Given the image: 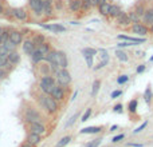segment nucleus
<instances>
[{
    "label": "nucleus",
    "instance_id": "1",
    "mask_svg": "<svg viewBox=\"0 0 153 147\" xmlns=\"http://www.w3.org/2000/svg\"><path fill=\"white\" fill-rule=\"evenodd\" d=\"M38 103L48 114H55L59 110V102H56L51 95H45V94L39 95L38 96Z\"/></svg>",
    "mask_w": 153,
    "mask_h": 147
},
{
    "label": "nucleus",
    "instance_id": "2",
    "mask_svg": "<svg viewBox=\"0 0 153 147\" xmlns=\"http://www.w3.org/2000/svg\"><path fill=\"white\" fill-rule=\"evenodd\" d=\"M55 86H56V80L53 75H45L39 80V90L45 95H51Z\"/></svg>",
    "mask_w": 153,
    "mask_h": 147
},
{
    "label": "nucleus",
    "instance_id": "3",
    "mask_svg": "<svg viewBox=\"0 0 153 147\" xmlns=\"http://www.w3.org/2000/svg\"><path fill=\"white\" fill-rule=\"evenodd\" d=\"M53 76L55 78L56 84H59V86H62V87H67L73 80L71 75L67 71V68H59L56 72L53 74Z\"/></svg>",
    "mask_w": 153,
    "mask_h": 147
},
{
    "label": "nucleus",
    "instance_id": "4",
    "mask_svg": "<svg viewBox=\"0 0 153 147\" xmlns=\"http://www.w3.org/2000/svg\"><path fill=\"white\" fill-rule=\"evenodd\" d=\"M42 114L36 110L35 107H26L23 112V121L27 124L32 123V122H42Z\"/></svg>",
    "mask_w": 153,
    "mask_h": 147
},
{
    "label": "nucleus",
    "instance_id": "5",
    "mask_svg": "<svg viewBox=\"0 0 153 147\" xmlns=\"http://www.w3.org/2000/svg\"><path fill=\"white\" fill-rule=\"evenodd\" d=\"M11 11H12L13 19H16V20H19V21H27L28 20V12H27L24 8L13 7V8H11Z\"/></svg>",
    "mask_w": 153,
    "mask_h": 147
},
{
    "label": "nucleus",
    "instance_id": "6",
    "mask_svg": "<svg viewBox=\"0 0 153 147\" xmlns=\"http://www.w3.org/2000/svg\"><path fill=\"white\" fill-rule=\"evenodd\" d=\"M20 54L18 52V51H12V52H10L7 55V66H5V68H10V67H15L18 66L19 63H20Z\"/></svg>",
    "mask_w": 153,
    "mask_h": 147
},
{
    "label": "nucleus",
    "instance_id": "7",
    "mask_svg": "<svg viewBox=\"0 0 153 147\" xmlns=\"http://www.w3.org/2000/svg\"><path fill=\"white\" fill-rule=\"evenodd\" d=\"M51 96H53L56 102L65 100V98H66V87H62V86H59V84H56V86L54 87L53 92H51Z\"/></svg>",
    "mask_w": 153,
    "mask_h": 147
},
{
    "label": "nucleus",
    "instance_id": "8",
    "mask_svg": "<svg viewBox=\"0 0 153 147\" xmlns=\"http://www.w3.org/2000/svg\"><path fill=\"white\" fill-rule=\"evenodd\" d=\"M28 7L36 16L43 15V0H28Z\"/></svg>",
    "mask_w": 153,
    "mask_h": 147
},
{
    "label": "nucleus",
    "instance_id": "9",
    "mask_svg": "<svg viewBox=\"0 0 153 147\" xmlns=\"http://www.w3.org/2000/svg\"><path fill=\"white\" fill-rule=\"evenodd\" d=\"M40 27L47 31L53 32V34H62V32H66V27L62 26V24H58V23H54V24H43L40 23Z\"/></svg>",
    "mask_w": 153,
    "mask_h": 147
},
{
    "label": "nucleus",
    "instance_id": "10",
    "mask_svg": "<svg viewBox=\"0 0 153 147\" xmlns=\"http://www.w3.org/2000/svg\"><path fill=\"white\" fill-rule=\"evenodd\" d=\"M10 40L13 43L15 46H20L24 40V34L19 29H11L10 32Z\"/></svg>",
    "mask_w": 153,
    "mask_h": 147
},
{
    "label": "nucleus",
    "instance_id": "11",
    "mask_svg": "<svg viewBox=\"0 0 153 147\" xmlns=\"http://www.w3.org/2000/svg\"><path fill=\"white\" fill-rule=\"evenodd\" d=\"M28 131L35 132L38 135H43L46 132V127L42 122H32V123H28Z\"/></svg>",
    "mask_w": 153,
    "mask_h": 147
},
{
    "label": "nucleus",
    "instance_id": "12",
    "mask_svg": "<svg viewBox=\"0 0 153 147\" xmlns=\"http://www.w3.org/2000/svg\"><path fill=\"white\" fill-rule=\"evenodd\" d=\"M132 32L138 35V36H145L149 32V27L145 26V24H141V23H134L132 26Z\"/></svg>",
    "mask_w": 153,
    "mask_h": 147
},
{
    "label": "nucleus",
    "instance_id": "13",
    "mask_svg": "<svg viewBox=\"0 0 153 147\" xmlns=\"http://www.w3.org/2000/svg\"><path fill=\"white\" fill-rule=\"evenodd\" d=\"M35 48H36V46L34 44V42H32L31 39H24L23 43H22V51H23L26 55H28V56L34 52Z\"/></svg>",
    "mask_w": 153,
    "mask_h": 147
},
{
    "label": "nucleus",
    "instance_id": "14",
    "mask_svg": "<svg viewBox=\"0 0 153 147\" xmlns=\"http://www.w3.org/2000/svg\"><path fill=\"white\" fill-rule=\"evenodd\" d=\"M30 58H31V62L34 66H38L39 63H42V62H45V55H43L42 52H40L38 48H35V51L30 55Z\"/></svg>",
    "mask_w": 153,
    "mask_h": 147
},
{
    "label": "nucleus",
    "instance_id": "15",
    "mask_svg": "<svg viewBox=\"0 0 153 147\" xmlns=\"http://www.w3.org/2000/svg\"><path fill=\"white\" fill-rule=\"evenodd\" d=\"M26 140L28 143H31L32 146H38L40 142H42V135H38V134H35V132H30L28 131Z\"/></svg>",
    "mask_w": 153,
    "mask_h": 147
},
{
    "label": "nucleus",
    "instance_id": "16",
    "mask_svg": "<svg viewBox=\"0 0 153 147\" xmlns=\"http://www.w3.org/2000/svg\"><path fill=\"white\" fill-rule=\"evenodd\" d=\"M143 19H144V24L145 26H152L153 24V7H149V8H146L145 10V13H144V16H143Z\"/></svg>",
    "mask_w": 153,
    "mask_h": 147
},
{
    "label": "nucleus",
    "instance_id": "17",
    "mask_svg": "<svg viewBox=\"0 0 153 147\" xmlns=\"http://www.w3.org/2000/svg\"><path fill=\"white\" fill-rule=\"evenodd\" d=\"M58 64L61 68H67L69 67V59H67V55L63 51H58Z\"/></svg>",
    "mask_w": 153,
    "mask_h": 147
},
{
    "label": "nucleus",
    "instance_id": "18",
    "mask_svg": "<svg viewBox=\"0 0 153 147\" xmlns=\"http://www.w3.org/2000/svg\"><path fill=\"white\" fill-rule=\"evenodd\" d=\"M67 5H69V10L71 12H79L82 8V0H69Z\"/></svg>",
    "mask_w": 153,
    "mask_h": 147
},
{
    "label": "nucleus",
    "instance_id": "19",
    "mask_svg": "<svg viewBox=\"0 0 153 147\" xmlns=\"http://www.w3.org/2000/svg\"><path fill=\"white\" fill-rule=\"evenodd\" d=\"M120 40H126V42H132L136 44H141L145 42V37H132V36H125V35H118Z\"/></svg>",
    "mask_w": 153,
    "mask_h": 147
},
{
    "label": "nucleus",
    "instance_id": "20",
    "mask_svg": "<svg viewBox=\"0 0 153 147\" xmlns=\"http://www.w3.org/2000/svg\"><path fill=\"white\" fill-rule=\"evenodd\" d=\"M116 20H117V24H118V26H128V24L130 23L129 16H128V13H125V12L120 13V15L116 18Z\"/></svg>",
    "mask_w": 153,
    "mask_h": 147
},
{
    "label": "nucleus",
    "instance_id": "21",
    "mask_svg": "<svg viewBox=\"0 0 153 147\" xmlns=\"http://www.w3.org/2000/svg\"><path fill=\"white\" fill-rule=\"evenodd\" d=\"M102 131V127H97V126H90V127H85L82 129L81 134H98V132Z\"/></svg>",
    "mask_w": 153,
    "mask_h": 147
},
{
    "label": "nucleus",
    "instance_id": "22",
    "mask_svg": "<svg viewBox=\"0 0 153 147\" xmlns=\"http://www.w3.org/2000/svg\"><path fill=\"white\" fill-rule=\"evenodd\" d=\"M122 12L121 7L117 4H110V10H109V16L110 18H117V16L120 15V13Z\"/></svg>",
    "mask_w": 153,
    "mask_h": 147
},
{
    "label": "nucleus",
    "instance_id": "23",
    "mask_svg": "<svg viewBox=\"0 0 153 147\" xmlns=\"http://www.w3.org/2000/svg\"><path fill=\"white\" fill-rule=\"evenodd\" d=\"M31 40L34 42V44L38 47V46L46 43V36H45V35H42V34H36V35H34V36L31 37Z\"/></svg>",
    "mask_w": 153,
    "mask_h": 147
},
{
    "label": "nucleus",
    "instance_id": "24",
    "mask_svg": "<svg viewBox=\"0 0 153 147\" xmlns=\"http://www.w3.org/2000/svg\"><path fill=\"white\" fill-rule=\"evenodd\" d=\"M109 10H110V4L108 1L98 5V11H100V13L102 16H109Z\"/></svg>",
    "mask_w": 153,
    "mask_h": 147
},
{
    "label": "nucleus",
    "instance_id": "25",
    "mask_svg": "<svg viewBox=\"0 0 153 147\" xmlns=\"http://www.w3.org/2000/svg\"><path fill=\"white\" fill-rule=\"evenodd\" d=\"M101 88V80H98V79H95L94 82H93V86H91V96L95 98L98 94V91H100Z\"/></svg>",
    "mask_w": 153,
    "mask_h": 147
},
{
    "label": "nucleus",
    "instance_id": "26",
    "mask_svg": "<svg viewBox=\"0 0 153 147\" xmlns=\"http://www.w3.org/2000/svg\"><path fill=\"white\" fill-rule=\"evenodd\" d=\"M1 44L4 46V48H5V50H7V52H8V54H10V52H12V51H16V47H18V46H15V44H13V43L11 42L10 39H8V40H5V42H4V43H1Z\"/></svg>",
    "mask_w": 153,
    "mask_h": 147
},
{
    "label": "nucleus",
    "instance_id": "27",
    "mask_svg": "<svg viewBox=\"0 0 153 147\" xmlns=\"http://www.w3.org/2000/svg\"><path fill=\"white\" fill-rule=\"evenodd\" d=\"M145 10H146V8L144 7V4H137V5H136V8H134V13L140 19H143L144 13H145Z\"/></svg>",
    "mask_w": 153,
    "mask_h": 147
},
{
    "label": "nucleus",
    "instance_id": "28",
    "mask_svg": "<svg viewBox=\"0 0 153 147\" xmlns=\"http://www.w3.org/2000/svg\"><path fill=\"white\" fill-rule=\"evenodd\" d=\"M98 54V51L95 48H90V47H86L82 50V55H90V56H95Z\"/></svg>",
    "mask_w": 153,
    "mask_h": 147
},
{
    "label": "nucleus",
    "instance_id": "29",
    "mask_svg": "<svg viewBox=\"0 0 153 147\" xmlns=\"http://www.w3.org/2000/svg\"><path fill=\"white\" fill-rule=\"evenodd\" d=\"M152 98H153L152 88H151V87H148V88L145 90V92H144V99H145V102L149 104V103H151V100H152Z\"/></svg>",
    "mask_w": 153,
    "mask_h": 147
},
{
    "label": "nucleus",
    "instance_id": "30",
    "mask_svg": "<svg viewBox=\"0 0 153 147\" xmlns=\"http://www.w3.org/2000/svg\"><path fill=\"white\" fill-rule=\"evenodd\" d=\"M70 140H71V137L70 135H67V137H63L61 140L58 142V145H56V147H65V146H67L70 143Z\"/></svg>",
    "mask_w": 153,
    "mask_h": 147
},
{
    "label": "nucleus",
    "instance_id": "31",
    "mask_svg": "<svg viewBox=\"0 0 153 147\" xmlns=\"http://www.w3.org/2000/svg\"><path fill=\"white\" fill-rule=\"evenodd\" d=\"M91 8H93V4H91V1H90V0H82V8H81V11L86 12V11L91 10Z\"/></svg>",
    "mask_w": 153,
    "mask_h": 147
},
{
    "label": "nucleus",
    "instance_id": "32",
    "mask_svg": "<svg viewBox=\"0 0 153 147\" xmlns=\"http://www.w3.org/2000/svg\"><path fill=\"white\" fill-rule=\"evenodd\" d=\"M116 55H117V58H118L121 62H128V54L124 52V51L118 50V51L116 52Z\"/></svg>",
    "mask_w": 153,
    "mask_h": 147
},
{
    "label": "nucleus",
    "instance_id": "33",
    "mask_svg": "<svg viewBox=\"0 0 153 147\" xmlns=\"http://www.w3.org/2000/svg\"><path fill=\"white\" fill-rule=\"evenodd\" d=\"M137 104H138L137 99H133V100H130V103H129V107H128V110H129L130 112H136V110H137Z\"/></svg>",
    "mask_w": 153,
    "mask_h": 147
},
{
    "label": "nucleus",
    "instance_id": "34",
    "mask_svg": "<svg viewBox=\"0 0 153 147\" xmlns=\"http://www.w3.org/2000/svg\"><path fill=\"white\" fill-rule=\"evenodd\" d=\"M128 16H129L130 23H140V18L134 13V11H133V12H129L128 13Z\"/></svg>",
    "mask_w": 153,
    "mask_h": 147
},
{
    "label": "nucleus",
    "instance_id": "35",
    "mask_svg": "<svg viewBox=\"0 0 153 147\" xmlns=\"http://www.w3.org/2000/svg\"><path fill=\"white\" fill-rule=\"evenodd\" d=\"M54 10L56 11H62L63 10V0H54Z\"/></svg>",
    "mask_w": 153,
    "mask_h": 147
},
{
    "label": "nucleus",
    "instance_id": "36",
    "mask_svg": "<svg viewBox=\"0 0 153 147\" xmlns=\"http://www.w3.org/2000/svg\"><path fill=\"white\" fill-rule=\"evenodd\" d=\"M91 112H93V110L89 107L86 111H85V114H83V116H82V119H81V121H82V122H86L87 119L90 118V115H91Z\"/></svg>",
    "mask_w": 153,
    "mask_h": 147
},
{
    "label": "nucleus",
    "instance_id": "37",
    "mask_svg": "<svg viewBox=\"0 0 153 147\" xmlns=\"http://www.w3.org/2000/svg\"><path fill=\"white\" fill-rule=\"evenodd\" d=\"M83 58H85V60H86L87 67H89V68H91V67H93V58H94V56H90V55H83Z\"/></svg>",
    "mask_w": 153,
    "mask_h": 147
},
{
    "label": "nucleus",
    "instance_id": "38",
    "mask_svg": "<svg viewBox=\"0 0 153 147\" xmlns=\"http://www.w3.org/2000/svg\"><path fill=\"white\" fill-rule=\"evenodd\" d=\"M128 80H129V76L128 75H121V76H118V79H117V83L124 84V83H126Z\"/></svg>",
    "mask_w": 153,
    "mask_h": 147
},
{
    "label": "nucleus",
    "instance_id": "39",
    "mask_svg": "<svg viewBox=\"0 0 153 147\" xmlns=\"http://www.w3.org/2000/svg\"><path fill=\"white\" fill-rule=\"evenodd\" d=\"M5 66H7V56L0 55V68H5Z\"/></svg>",
    "mask_w": 153,
    "mask_h": 147
},
{
    "label": "nucleus",
    "instance_id": "40",
    "mask_svg": "<svg viewBox=\"0 0 153 147\" xmlns=\"http://www.w3.org/2000/svg\"><path fill=\"white\" fill-rule=\"evenodd\" d=\"M8 76V70L7 68H0V82L4 80Z\"/></svg>",
    "mask_w": 153,
    "mask_h": 147
},
{
    "label": "nucleus",
    "instance_id": "41",
    "mask_svg": "<svg viewBox=\"0 0 153 147\" xmlns=\"http://www.w3.org/2000/svg\"><path fill=\"white\" fill-rule=\"evenodd\" d=\"M76 118H78V114H74V115L70 118V121L66 123V127H70V126H73V124L75 123V121H76Z\"/></svg>",
    "mask_w": 153,
    "mask_h": 147
},
{
    "label": "nucleus",
    "instance_id": "42",
    "mask_svg": "<svg viewBox=\"0 0 153 147\" xmlns=\"http://www.w3.org/2000/svg\"><path fill=\"white\" fill-rule=\"evenodd\" d=\"M113 111H114V112H117V114H121L122 111H124V106H122L121 103H118V104H116V106H114Z\"/></svg>",
    "mask_w": 153,
    "mask_h": 147
},
{
    "label": "nucleus",
    "instance_id": "43",
    "mask_svg": "<svg viewBox=\"0 0 153 147\" xmlns=\"http://www.w3.org/2000/svg\"><path fill=\"white\" fill-rule=\"evenodd\" d=\"M146 124H148V122H144V123L141 124L140 127H137V129H136L134 131H133V134H138V132H141V131H143V130L146 127Z\"/></svg>",
    "mask_w": 153,
    "mask_h": 147
},
{
    "label": "nucleus",
    "instance_id": "44",
    "mask_svg": "<svg viewBox=\"0 0 153 147\" xmlns=\"http://www.w3.org/2000/svg\"><path fill=\"white\" fill-rule=\"evenodd\" d=\"M100 143H101V139H94V140H93V142L87 143V145L85 146V147H97L98 145H100Z\"/></svg>",
    "mask_w": 153,
    "mask_h": 147
},
{
    "label": "nucleus",
    "instance_id": "45",
    "mask_svg": "<svg viewBox=\"0 0 153 147\" xmlns=\"http://www.w3.org/2000/svg\"><path fill=\"white\" fill-rule=\"evenodd\" d=\"M121 95H122V91H121V90H117V91H113V92H111V99H116V98H118V96H121Z\"/></svg>",
    "mask_w": 153,
    "mask_h": 147
},
{
    "label": "nucleus",
    "instance_id": "46",
    "mask_svg": "<svg viewBox=\"0 0 153 147\" xmlns=\"http://www.w3.org/2000/svg\"><path fill=\"white\" fill-rule=\"evenodd\" d=\"M124 138H125L124 134H120V135H117V137H114L113 139H111V142H113V143H117V142H120V140H122Z\"/></svg>",
    "mask_w": 153,
    "mask_h": 147
},
{
    "label": "nucleus",
    "instance_id": "47",
    "mask_svg": "<svg viewBox=\"0 0 153 147\" xmlns=\"http://www.w3.org/2000/svg\"><path fill=\"white\" fill-rule=\"evenodd\" d=\"M4 15L7 16V19H13V16H12V11H11V8H5Z\"/></svg>",
    "mask_w": 153,
    "mask_h": 147
},
{
    "label": "nucleus",
    "instance_id": "48",
    "mask_svg": "<svg viewBox=\"0 0 153 147\" xmlns=\"http://www.w3.org/2000/svg\"><path fill=\"white\" fill-rule=\"evenodd\" d=\"M4 11H5L4 3H3V0H0V16H1V15H4Z\"/></svg>",
    "mask_w": 153,
    "mask_h": 147
},
{
    "label": "nucleus",
    "instance_id": "49",
    "mask_svg": "<svg viewBox=\"0 0 153 147\" xmlns=\"http://www.w3.org/2000/svg\"><path fill=\"white\" fill-rule=\"evenodd\" d=\"M144 71H145V66H144V64H140V66L137 67V74H141Z\"/></svg>",
    "mask_w": 153,
    "mask_h": 147
},
{
    "label": "nucleus",
    "instance_id": "50",
    "mask_svg": "<svg viewBox=\"0 0 153 147\" xmlns=\"http://www.w3.org/2000/svg\"><path fill=\"white\" fill-rule=\"evenodd\" d=\"M20 147H34V146H32L31 143H28V142H27V140H26V142H24V143H22Z\"/></svg>",
    "mask_w": 153,
    "mask_h": 147
},
{
    "label": "nucleus",
    "instance_id": "51",
    "mask_svg": "<svg viewBox=\"0 0 153 147\" xmlns=\"http://www.w3.org/2000/svg\"><path fill=\"white\" fill-rule=\"evenodd\" d=\"M129 146H133V147H143V145H140V143H129Z\"/></svg>",
    "mask_w": 153,
    "mask_h": 147
},
{
    "label": "nucleus",
    "instance_id": "52",
    "mask_svg": "<svg viewBox=\"0 0 153 147\" xmlns=\"http://www.w3.org/2000/svg\"><path fill=\"white\" fill-rule=\"evenodd\" d=\"M76 95H78V91H75L74 94H73V98H71V102H74V100L76 99Z\"/></svg>",
    "mask_w": 153,
    "mask_h": 147
},
{
    "label": "nucleus",
    "instance_id": "53",
    "mask_svg": "<svg viewBox=\"0 0 153 147\" xmlns=\"http://www.w3.org/2000/svg\"><path fill=\"white\" fill-rule=\"evenodd\" d=\"M93 4V7H95V5H98V0H90Z\"/></svg>",
    "mask_w": 153,
    "mask_h": 147
},
{
    "label": "nucleus",
    "instance_id": "54",
    "mask_svg": "<svg viewBox=\"0 0 153 147\" xmlns=\"http://www.w3.org/2000/svg\"><path fill=\"white\" fill-rule=\"evenodd\" d=\"M117 129H118V126H117V124H116V126L110 127V131H116V130H117Z\"/></svg>",
    "mask_w": 153,
    "mask_h": 147
},
{
    "label": "nucleus",
    "instance_id": "55",
    "mask_svg": "<svg viewBox=\"0 0 153 147\" xmlns=\"http://www.w3.org/2000/svg\"><path fill=\"white\" fill-rule=\"evenodd\" d=\"M106 1H108V0H98V5L102 4V3H106Z\"/></svg>",
    "mask_w": 153,
    "mask_h": 147
},
{
    "label": "nucleus",
    "instance_id": "56",
    "mask_svg": "<svg viewBox=\"0 0 153 147\" xmlns=\"http://www.w3.org/2000/svg\"><path fill=\"white\" fill-rule=\"evenodd\" d=\"M149 31L153 32V24H152V26H149Z\"/></svg>",
    "mask_w": 153,
    "mask_h": 147
},
{
    "label": "nucleus",
    "instance_id": "57",
    "mask_svg": "<svg viewBox=\"0 0 153 147\" xmlns=\"http://www.w3.org/2000/svg\"><path fill=\"white\" fill-rule=\"evenodd\" d=\"M0 44H1V34H0Z\"/></svg>",
    "mask_w": 153,
    "mask_h": 147
},
{
    "label": "nucleus",
    "instance_id": "58",
    "mask_svg": "<svg viewBox=\"0 0 153 147\" xmlns=\"http://www.w3.org/2000/svg\"><path fill=\"white\" fill-rule=\"evenodd\" d=\"M1 31H3V27H0V34H1Z\"/></svg>",
    "mask_w": 153,
    "mask_h": 147
},
{
    "label": "nucleus",
    "instance_id": "59",
    "mask_svg": "<svg viewBox=\"0 0 153 147\" xmlns=\"http://www.w3.org/2000/svg\"><path fill=\"white\" fill-rule=\"evenodd\" d=\"M151 62H153V56H152V58H151Z\"/></svg>",
    "mask_w": 153,
    "mask_h": 147
}]
</instances>
